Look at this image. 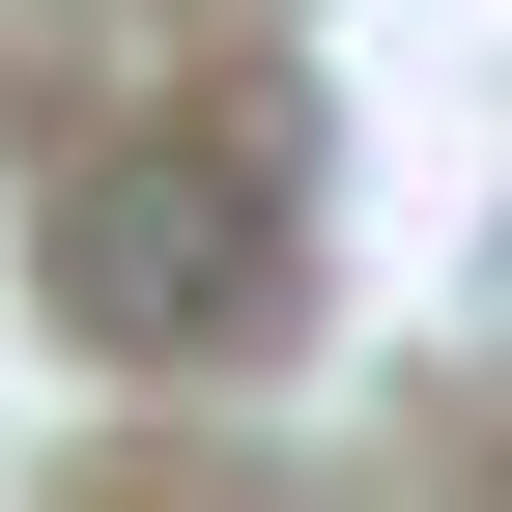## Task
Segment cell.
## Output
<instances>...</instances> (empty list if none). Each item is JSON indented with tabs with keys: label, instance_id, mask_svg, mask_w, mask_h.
I'll return each mask as SVG.
<instances>
[{
	"label": "cell",
	"instance_id": "1",
	"mask_svg": "<svg viewBox=\"0 0 512 512\" xmlns=\"http://www.w3.org/2000/svg\"><path fill=\"white\" fill-rule=\"evenodd\" d=\"M86 285L143 313V342H228V313L285 285V143H256V114H200V171L143 143V171L86 200Z\"/></svg>",
	"mask_w": 512,
	"mask_h": 512
}]
</instances>
